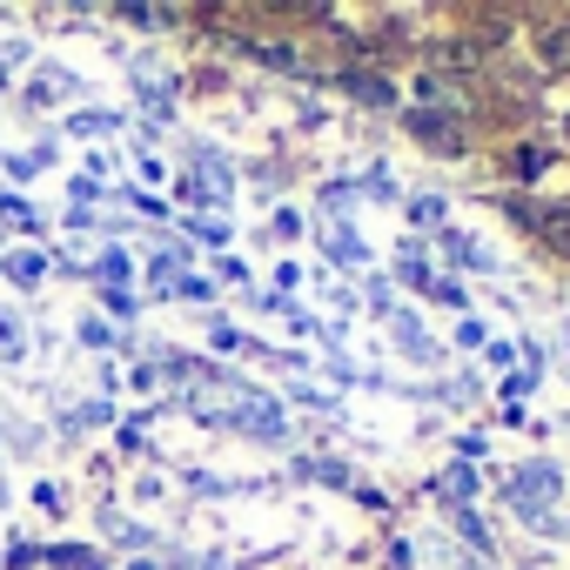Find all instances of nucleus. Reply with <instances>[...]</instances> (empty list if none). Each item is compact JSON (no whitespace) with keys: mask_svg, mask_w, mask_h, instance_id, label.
I'll return each instance as SVG.
<instances>
[{"mask_svg":"<svg viewBox=\"0 0 570 570\" xmlns=\"http://www.w3.org/2000/svg\"><path fill=\"white\" fill-rule=\"evenodd\" d=\"M537 61L543 68H570V28H537Z\"/></svg>","mask_w":570,"mask_h":570,"instance_id":"f03ea898","label":"nucleus"},{"mask_svg":"<svg viewBox=\"0 0 570 570\" xmlns=\"http://www.w3.org/2000/svg\"><path fill=\"white\" fill-rule=\"evenodd\" d=\"M523 222L537 228V242H543V248H557V255H570V208H530Z\"/></svg>","mask_w":570,"mask_h":570,"instance_id":"f257e3e1","label":"nucleus"},{"mask_svg":"<svg viewBox=\"0 0 570 570\" xmlns=\"http://www.w3.org/2000/svg\"><path fill=\"white\" fill-rule=\"evenodd\" d=\"M563 135H570V128H563Z\"/></svg>","mask_w":570,"mask_h":570,"instance_id":"7ed1b4c3","label":"nucleus"}]
</instances>
